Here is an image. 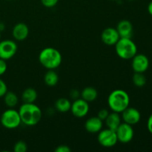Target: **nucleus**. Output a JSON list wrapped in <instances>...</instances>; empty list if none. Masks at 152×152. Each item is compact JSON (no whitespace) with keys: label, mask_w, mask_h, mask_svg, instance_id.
Returning a JSON list of instances; mask_svg holds the SVG:
<instances>
[{"label":"nucleus","mask_w":152,"mask_h":152,"mask_svg":"<svg viewBox=\"0 0 152 152\" xmlns=\"http://www.w3.org/2000/svg\"><path fill=\"white\" fill-rule=\"evenodd\" d=\"M112 1H118V0H112Z\"/></svg>","instance_id":"obj_34"},{"label":"nucleus","mask_w":152,"mask_h":152,"mask_svg":"<svg viewBox=\"0 0 152 152\" xmlns=\"http://www.w3.org/2000/svg\"><path fill=\"white\" fill-rule=\"evenodd\" d=\"M4 102L5 105L10 108H13L17 105L18 103V96L13 91H7L4 94Z\"/></svg>","instance_id":"obj_21"},{"label":"nucleus","mask_w":152,"mask_h":152,"mask_svg":"<svg viewBox=\"0 0 152 152\" xmlns=\"http://www.w3.org/2000/svg\"><path fill=\"white\" fill-rule=\"evenodd\" d=\"M17 51V45L14 41L4 39L0 41V59L7 60L14 56Z\"/></svg>","instance_id":"obj_8"},{"label":"nucleus","mask_w":152,"mask_h":152,"mask_svg":"<svg viewBox=\"0 0 152 152\" xmlns=\"http://www.w3.org/2000/svg\"><path fill=\"white\" fill-rule=\"evenodd\" d=\"M70 95H71V97L73 98L74 99H78V96H79V92L77 90H73L70 93Z\"/></svg>","instance_id":"obj_30"},{"label":"nucleus","mask_w":152,"mask_h":152,"mask_svg":"<svg viewBox=\"0 0 152 152\" xmlns=\"http://www.w3.org/2000/svg\"><path fill=\"white\" fill-rule=\"evenodd\" d=\"M109 114V112L107 109H105V108H102V109L99 110V112L97 114V117H99L100 120H102V121L105 120V119L107 118V117L108 116Z\"/></svg>","instance_id":"obj_26"},{"label":"nucleus","mask_w":152,"mask_h":152,"mask_svg":"<svg viewBox=\"0 0 152 152\" xmlns=\"http://www.w3.org/2000/svg\"><path fill=\"white\" fill-rule=\"evenodd\" d=\"M122 119L124 123L134 126L140 121V112L137 108L129 106L122 112Z\"/></svg>","instance_id":"obj_11"},{"label":"nucleus","mask_w":152,"mask_h":152,"mask_svg":"<svg viewBox=\"0 0 152 152\" xmlns=\"http://www.w3.org/2000/svg\"><path fill=\"white\" fill-rule=\"evenodd\" d=\"M71 102L67 98H59L55 102V108L61 113H66L71 110Z\"/></svg>","instance_id":"obj_19"},{"label":"nucleus","mask_w":152,"mask_h":152,"mask_svg":"<svg viewBox=\"0 0 152 152\" xmlns=\"http://www.w3.org/2000/svg\"><path fill=\"white\" fill-rule=\"evenodd\" d=\"M98 92L93 87H86L82 91L81 97L86 102H93L97 98Z\"/></svg>","instance_id":"obj_17"},{"label":"nucleus","mask_w":152,"mask_h":152,"mask_svg":"<svg viewBox=\"0 0 152 152\" xmlns=\"http://www.w3.org/2000/svg\"><path fill=\"white\" fill-rule=\"evenodd\" d=\"M71 111L73 115L77 118L86 117L89 111L88 102L83 99H77L71 103Z\"/></svg>","instance_id":"obj_9"},{"label":"nucleus","mask_w":152,"mask_h":152,"mask_svg":"<svg viewBox=\"0 0 152 152\" xmlns=\"http://www.w3.org/2000/svg\"><path fill=\"white\" fill-rule=\"evenodd\" d=\"M19 113L22 123L28 126H36L42 119L41 109L34 103H23Z\"/></svg>","instance_id":"obj_1"},{"label":"nucleus","mask_w":152,"mask_h":152,"mask_svg":"<svg viewBox=\"0 0 152 152\" xmlns=\"http://www.w3.org/2000/svg\"><path fill=\"white\" fill-rule=\"evenodd\" d=\"M62 55L60 52L53 48H45L41 50L39 55L40 64L48 70L58 68L62 63Z\"/></svg>","instance_id":"obj_3"},{"label":"nucleus","mask_w":152,"mask_h":152,"mask_svg":"<svg viewBox=\"0 0 152 152\" xmlns=\"http://www.w3.org/2000/svg\"><path fill=\"white\" fill-rule=\"evenodd\" d=\"M3 127L7 129H14L22 123L19 111L13 108H9L2 113L0 119Z\"/></svg>","instance_id":"obj_5"},{"label":"nucleus","mask_w":152,"mask_h":152,"mask_svg":"<svg viewBox=\"0 0 152 152\" xmlns=\"http://www.w3.org/2000/svg\"><path fill=\"white\" fill-rule=\"evenodd\" d=\"M97 140L105 148H111L118 142L116 132L109 129L101 130L98 134Z\"/></svg>","instance_id":"obj_6"},{"label":"nucleus","mask_w":152,"mask_h":152,"mask_svg":"<svg viewBox=\"0 0 152 152\" xmlns=\"http://www.w3.org/2000/svg\"><path fill=\"white\" fill-rule=\"evenodd\" d=\"M12 34H13V38L16 40L23 41L28 37L29 28L26 24L23 22H19L13 27Z\"/></svg>","instance_id":"obj_15"},{"label":"nucleus","mask_w":152,"mask_h":152,"mask_svg":"<svg viewBox=\"0 0 152 152\" xmlns=\"http://www.w3.org/2000/svg\"><path fill=\"white\" fill-rule=\"evenodd\" d=\"M147 129L152 134V114L149 116L147 121Z\"/></svg>","instance_id":"obj_29"},{"label":"nucleus","mask_w":152,"mask_h":152,"mask_svg":"<svg viewBox=\"0 0 152 152\" xmlns=\"http://www.w3.org/2000/svg\"><path fill=\"white\" fill-rule=\"evenodd\" d=\"M27 150H28L27 144L22 140L18 141L13 146V151L15 152H25Z\"/></svg>","instance_id":"obj_23"},{"label":"nucleus","mask_w":152,"mask_h":152,"mask_svg":"<svg viewBox=\"0 0 152 152\" xmlns=\"http://www.w3.org/2000/svg\"><path fill=\"white\" fill-rule=\"evenodd\" d=\"M4 29V25L3 23H1V22H0V32H1V31H3Z\"/></svg>","instance_id":"obj_32"},{"label":"nucleus","mask_w":152,"mask_h":152,"mask_svg":"<svg viewBox=\"0 0 152 152\" xmlns=\"http://www.w3.org/2000/svg\"><path fill=\"white\" fill-rule=\"evenodd\" d=\"M37 91L32 88H28L22 94V100L24 103H34L37 99Z\"/></svg>","instance_id":"obj_18"},{"label":"nucleus","mask_w":152,"mask_h":152,"mask_svg":"<svg viewBox=\"0 0 152 152\" xmlns=\"http://www.w3.org/2000/svg\"><path fill=\"white\" fill-rule=\"evenodd\" d=\"M59 0H41V2L45 7H53L57 4Z\"/></svg>","instance_id":"obj_24"},{"label":"nucleus","mask_w":152,"mask_h":152,"mask_svg":"<svg viewBox=\"0 0 152 152\" xmlns=\"http://www.w3.org/2000/svg\"><path fill=\"white\" fill-rule=\"evenodd\" d=\"M116 134L119 142L122 143H129L134 138V132L132 126L126 123H121L116 130Z\"/></svg>","instance_id":"obj_7"},{"label":"nucleus","mask_w":152,"mask_h":152,"mask_svg":"<svg viewBox=\"0 0 152 152\" xmlns=\"http://www.w3.org/2000/svg\"><path fill=\"white\" fill-rule=\"evenodd\" d=\"M0 39H1V33H0Z\"/></svg>","instance_id":"obj_33"},{"label":"nucleus","mask_w":152,"mask_h":152,"mask_svg":"<svg viewBox=\"0 0 152 152\" xmlns=\"http://www.w3.org/2000/svg\"><path fill=\"white\" fill-rule=\"evenodd\" d=\"M132 59V67L134 72L144 73L148 70L150 62L149 59L145 55L142 54V53H140V54L137 53Z\"/></svg>","instance_id":"obj_10"},{"label":"nucleus","mask_w":152,"mask_h":152,"mask_svg":"<svg viewBox=\"0 0 152 152\" xmlns=\"http://www.w3.org/2000/svg\"><path fill=\"white\" fill-rule=\"evenodd\" d=\"M117 31L120 38H130L133 36V25L129 20L123 19L120 21L117 25Z\"/></svg>","instance_id":"obj_13"},{"label":"nucleus","mask_w":152,"mask_h":152,"mask_svg":"<svg viewBox=\"0 0 152 152\" xmlns=\"http://www.w3.org/2000/svg\"><path fill=\"white\" fill-rule=\"evenodd\" d=\"M44 81L48 86L53 87L58 83L59 77L53 70H48L45 74Z\"/></svg>","instance_id":"obj_20"},{"label":"nucleus","mask_w":152,"mask_h":152,"mask_svg":"<svg viewBox=\"0 0 152 152\" xmlns=\"http://www.w3.org/2000/svg\"><path fill=\"white\" fill-rule=\"evenodd\" d=\"M132 82L134 85L138 88H142L146 84V78L143 73H136L132 77Z\"/></svg>","instance_id":"obj_22"},{"label":"nucleus","mask_w":152,"mask_h":152,"mask_svg":"<svg viewBox=\"0 0 152 152\" xmlns=\"http://www.w3.org/2000/svg\"><path fill=\"white\" fill-rule=\"evenodd\" d=\"M105 123L108 129L116 132L117 129L121 123V119L119 115V113L114 112V111L112 113H109L107 118L105 119Z\"/></svg>","instance_id":"obj_16"},{"label":"nucleus","mask_w":152,"mask_h":152,"mask_svg":"<svg viewBox=\"0 0 152 152\" xmlns=\"http://www.w3.org/2000/svg\"><path fill=\"white\" fill-rule=\"evenodd\" d=\"M7 68V63H6L5 60L2 59H0V76L3 75L4 73L6 72Z\"/></svg>","instance_id":"obj_27"},{"label":"nucleus","mask_w":152,"mask_h":152,"mask_svg":"<svg viewBox=\"0 0 152 152\" xmlns=\"http://www.w3.org/2000/svg\"><path fill=\"white\" fill-rule=\"evenodd\" d=\"M129 1H134V0H129Z\"/></svg>","instance_id":"obj_35"},{"label":"nucleus","mask_w":152,"mask_h":152,"mask_svg":"<svg viewBox=\"0 0 152 152\" xmlns=\"http://www.w3.org/2000/svg\"><path fill=\"white\" fill-rule=\"evenodd\" d=\"M102 120H100L99 117H91L88 119L85 123V129L89 133H99L102 129Z\"/></svg>","instance_id":"obj_14"},{"label":"nucleus","mask_w":152,"mask_h":152,"mask_svg":"<svg viewBox=\"0 0 152 152\" xmlns=\"http://www.w3.org/2000/svg\"><path fill=\"white\" fill-rule=\"evenodd\" d=\"M147 10H148V13H149L151 16H152V1H150L149 4H148V7H147Z\"/></svg>","instance_id":"obj_31"},{"label":"nucleus","mask_w":152,"mask_h":152,"mask_svg":"<svg viewBox=\"0 0 152 152\" xmlns=\"http://www.w3.org/2000/svg\"><path fill=\"white\" fill-rule=\"evenodd\" d=\"M130 104V97L127 92L117 89L111 92L108 97V105L114 112L122 113Z\"/></svg>","instance_id":"obj_2"},{"label":"nucleus","mask_w":152,"mask_h":152,"mask_svg":"<svg viewBox=\"0 0 152 152\" xmlns=\"http://www.w3.org/2000/svg\"><path fill=\"white\" fill-rule=\"evenodd\" d=\"M7 1H12V0H7Z\"/></svg>","instance_id":"obj_36"},{"label":"nucleus","mask_w":152,"mask_h":152,"mask_svg":"<svg viewBox=\"0 0 152 152\" xmlns=\"http://www.w3.org/2000/svg\"><path fill=\"white\" fill-rule=\"evenodd\" d=\"M56 152H71V149L70 148V147H68L66 145H61L59 146L56 147V148L55 149Z\"/></svg>","instance_id":"obj_28"},{"label":"nucleus","mask_w":152,"mask_h":152,"mask_svg":"<svg viewBox=\"0 0 152 152\" xmlns=\"http://www.w3.org/2000/svg\"><path fill=\"white\" fill-rule=\"evenodd\" d=\"M7 91V87L6 83L0 79V97H3Z\"/></svg>","instance_id":"obj_25"},{"label":"nucleus","mask_w":152,"mask_h":152,"mask_svg":"<svg viewBox=\"0 0 152 152\" xmlns=\"http://www.w3.org/2000/svg\"><path fill=\"white\" fill-rule=\"evenodd\" d=\"M120 39L117 29L114 28H107L101 34V39L107 45H115Z\"/></svg>","instance_id":"obj_12"},{"label":"nucleus","mask_w":152,"mask_h":152,"mask_svg":"<svg viewBox=\"0 0 152 152\" xmlns=\"http://www.w3.org/2000/svg\"><path fill=\"white\" fill-rule=\"evenodd\" d=\"M115 50L119 57L132 59L137 53V47L130 38H120L115 44Z\"/></svg>","instance_id":"obj_4"}]
</instances>
